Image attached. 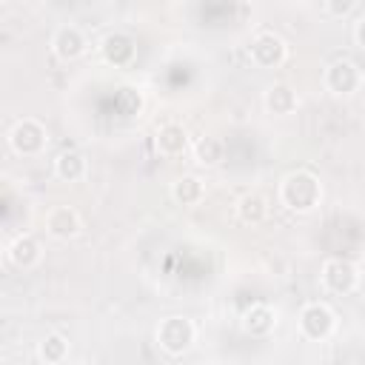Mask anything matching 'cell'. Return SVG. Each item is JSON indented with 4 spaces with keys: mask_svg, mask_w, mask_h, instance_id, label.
I'll list each match as a JSON object with an SVG mask.
<instances>
[{
    "mask_svg": "<svg viewBox=\"0 0 365 365\" xmlns=\"http://www.w3.org/2000/svg\"><path fill=\"white\" fill-rule=\"evenodd\" d=\"M279 200L294 214H311L322 202V182L308 168L288 171L279 182Z\"/></svg>",
    "mask_w": 365,
    "mask_h": 365,
    "instance_id": "1",
    "label": "cell"
},
{
    "mask_svg": "<svg viewBox=\"0 0 365 365\" xmlns=\"http://www.w3.org/2000/svg\"><path fill=\"white\" fill-rule=\"evenodd\" d=\"M157 345L168 354V356H182L194 339H197V328L188 317H165L160 325H157Z\"/></svg>",
    "mask_w": 365,
    "mask_h": 365,
    "instance_id": "2",
    "label": "cell"
},
{
    "mask_svg": "<svg viewBox=\"0 0 365 365\" xmlns=\"http://www.w3.org/2000/svg\"><path fill=\"white\" fill-rule=\"evenodd\" d=\"M9 145L14 154L20 157H37L43 154V148L48 145V131L40 120L34 117H23L14 123V128L9 131Z\"/></svg>",
    "mask_w": 365,
    "mask_h": 365,
    "instance_id": "3",
    "label": "cell"
},
{
    "mask_svg": "<svg viewBox=\"0 0 365 365\" xmlns=\"http://www.w3.org/2000/svg\"><path fill=\"white\" fill-rule=\"evenodd\" d=\"M319 279H322V288L331 291V294H354L356 285H359V268L356 262L351 259H342V257H331L322 262V271H319Z\"/></svg>",
    "mask_w": 365,
    "mask_h": 365,
    "instance_id": "4",
    "label": "cell"
},
{
    "mask_svg": "<svg viewBox=\"0 0 365 365\" xmlns=\"http://www.w3.org/2000/svg\"><path fill=\"white\" fill-rule=\"evenodd\" d=\"M248 57L257 68H279L288 57V46L274 31H257L248 46Z\"/></svg>",
    "mask_w": 365,
    "mask_h": 365,
    "instance_id": "5",
    "label": "cell"
},
{
    "mask_svg": "<svg viewBox=\"0 0 365 365\" xmlns=\"http://www.w3.org/2000/svg\"><path fill=\"white\" fill-rule=\"evenodd\" d=\"M334 328H336V317L325 302H308L299 311V331H302L305 339L322 342L334 334Z\"/></svg>",
    "mask_w": 365,
    "mask_h": 365,
    "instance_id": "6",
    "label": "cell"
},
{
    "mask_svg": "<svg viewBox=\"0 0 365 365\" xmlns=\"http://www.w3.org/2000/svg\"><path fill=\"white\" fill-rule=\"evenodd\" d=\"M322 80H325V88H328L331 94L348 97V94L359 91V86H362V68H359L354 60H342V57H339V60L328 63Z\"/></svg>",
    "mask_w": 365,
    "mask_h": 365,
    "instance_id": "7",
    "label": "cell"
},
{
    "mask_svg": "<svg viewBox=\"0 0 365 365\" xmlns=\"http://www.w3.org/2000/svg\"><path fill=\"white\" fill-rule=\"evenodd\" d=\"M100 54H103V60H106L108 66L123 68V66H131V63H134V57H137V43H134V37H128L125 31H111V34L103 37Z\"/></svg>",
    "mask_w": 365,
    "mask_h": 365,
    "instance_id": "8",
    "label": "cell"
},
{
    "mask_svg": "<svg viewBox=\"0 0 365 365\" xmlns=\"http://www.w3.org/2000/svg\"><path fill=\"white\" fill-rule=\"evenodd\" d=\"M154 145H157V154H160V157L177 160V157H182V154L191 148V137H188V131H185L180 123H165V125L157 128Z\"/></svg>",
    "mask_w": 365,
    "mask_h": 365,
    "instance_id": "9",
    "label": "cell"
},
{
    "mask_svg": "<svg viewBox=\"0 0 365 365\" xmlns=\"http://www.w3.org/2000/svg\"><path fill=\"white\" fill-rule=\"evenodd\" d=\"M80 228H83V220L71 205H57L46 214V234L60 240V242L74 240L80 234Z\"/></svg>",
    "mask_w": 365,
    "mask_h": 365,
    "instance_id": "10",
    "label": "cell"
},
{
    "mask_svg": "<svg viewBox=\"0 0 365 365\" xmlns=\"http://www.w3.org/2000/svg\"><path fill=\"white\" fill-rule=\"evenodd\" d=\"M86 46H88L86 43V34L77 26H60L54 31V37H51V51L63 63H71V60L83 57L86 54Z\"/></svg>",
    "mask_w": 365,
    "mask_h": 365,
    "instance_id": "11",
    "label": "cell"
},
{
    "mask_svg": "<svg viewBox=\"0 0 365 365\" xmlns=\"http://www.w3.org/2000/svg\"><path fill=\"white\" fill-rule=\"evenodd\" d=\"M6 254H9V262H11L14 268L29 271V268H34V265L43 259V245H40L37 237H31V234H20V237L9 245Z\"/></svg>",
    "mask_w": 365,
    "mask_h": 365,
    "instance_id": "12",
    "label": "cell"
},
{
    "mask_svg": "<svg viewBox=\"0 0 365 365\" xmlns=\"http://www.w3.org/2000/svg\"><path fill=\"white\" fill-rule=\"evenodd\" d=\"M242 328L251 336H268L277 328V311L265 302H257L242 314Z\"/></svg>",
    "mask_w": 365,
    "mask_h": 365,
    "instance_id": "13",
    "label": "cell"
},
{
    "mask_svg": "<svg viewBox=\"0 0 365 365\" xmlns=\"http://www.w3.org/2000/svg\"><path fill=\"white\" fill-rule=\"evenodd\" d=\"M86 171H88V160L77 148H66L54 157V174L63 182H77V180L86 177Z\"/></svg>",
    "mask_w": 365,
    "mask_h": 365,
    "instance_id": "14",
    "label": "cell"
},
{
    "mask_svg": "<svg viewBox=\"0 0 365 365\" xmlns=\"http://www.w3.org/2000/svg\"><path fill=\"white\" fill-rule=\"evenodd\" d=\"M262 103H265V108H268L271 114H277V117H285V114L297 111V106H299V97H297V91H294L288 83H274V86L265 91Z\"/></svg>",
    "mask_w": 365,
    "mask_h": 365,
    "instance_id": "15",
    "label": "cell"
},
{
    "mask_svg": "<svg viewBox=\"0 0 365 365\" xmlns=\"http://www.w3.org/2000/svg\"><path fill=\"white\" fill-rule=\"evenodd\" d=\"M171 197H174V202H180V205H197V202H202V197H205V185H202L200 177L182 174V177H177V180L171 182Z\"/></svg>",
    "mask_w": 365,
    "mask_h": 365,
    "instance_id": "16",
    "label": "cell"
},
{
    "mask_svg": "<svg viewBox=\"0 0 365 365\" xmlns=\"http://www.w3.org/2000/svg\"><path fill=\"white\" fill-rule=\"evenodd\" d=\"M194 157H197L200 165H205V168H217V165L225 160V143H222L220 137H214V134H205V137L197 140V145H194Z\"/></svg>",
    "mask_w": 365,
    "mask_h": 365,
    "instance_id": "17",
    "label": "cell"
},
{
    "mask_svg": "<svg viewBox=\"0 0 365 365\" xmlns=\"http://www.w3.org/2000/svg\"><path fill=\"white\" fill-rule=\"evenodd\" d=\"M237 217L245 225H259L268 217V202L262 194H242L237 202Z\"/></svg>",
    "mask_w": 365,
    "mask_h": 365,
    "instance_id": "18",
    "label": "cell"
},
{
    "mask_svg": "<svg viewBox=\"0 0 365 365\" xmlns=\"http://www.w3.org/2000/svg\"><path fill=\"white\" fill-rule=\"evenodd\" d=\"M68 356V339L63 334H46L37 342V359L46 365H57Z\"/></svg>",
    "mask_w": 365,
    "mask_h": 365,
    "instance_id": "19",
    "label": "cell"
},
{
    "mask_svg": "<svg viewBox=\"0 0 365 365\" xmlns=\"http://www.w3.org/2000/svg\"><path fill=\"white\" fill-rule=\"evenodd\" d=\"M356 9V0H325V11L331 14V17H348L351 11Z\"/></svg>",
    "mask_w": 365,
    "mask_h": 365,
    "instance_id": "20",
    "label": "cell"
},
{
    "mask_svg": "<svg viewBox=\"0 0 365 365\" xmlns=\"http://www.w3.org/2000/svg\"><path fill=\"white\" fill-rule=\"evenodd\" d=\"M362 29H365V17H356V20H354V46H356V48H365Z\"/></svg>",
    "mask_w": 365,
    "mask_h": 365,
    "instance_id": "21",
    "label": "cell"
},
{
    "mask_svg": "<svg viewBox=\"0 0 365 365\" xmlns=\"http://www.w3.org/2000/svg\"><path fill=\"white\" fill-rule=\"evenodd\" d=\"M0 259H3V257H0Z\"/></svg>",
    "mask_w": 365,
    "mask_h": 365,
    "instance_id": "22",
    "label": "cell"
}]
</instances>
